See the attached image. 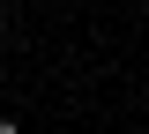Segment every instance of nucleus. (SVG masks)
<instances>
[{"instance_id":"nucleus-1","label":"nucleus","mask_w":149,"mask_h":134,"mask_svg":"<svg viewBox=\"0 0 149 134\" xmlns=\"http://www.w3.org/2000/svg\"><path fill=\"white\" fill-rule=\"evenodd\" d=\"M0 134H15V119H0Z\"/></svg>"}]
</instances>
